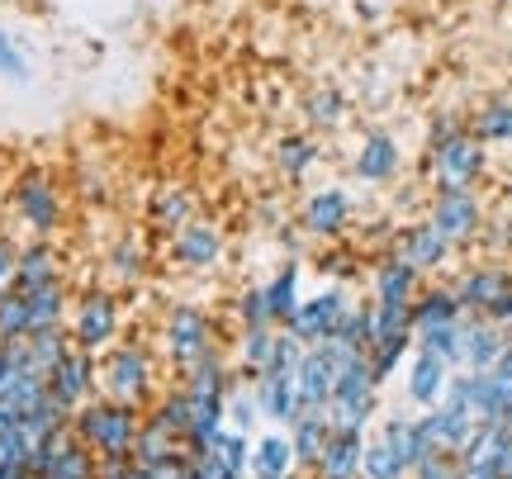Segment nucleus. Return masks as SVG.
Wrapping results in <instances>:
<instances>
[{
    "instance_id": "1",
    "label": "nucleus",
    "mask_w": 512,
    "mask_h": 479,
    "mask_svg": "<svg viewBox=\"0 0 512 479\" xmlns=\"http://www.w3.org/2000/svg\"><path fill=\"white\" fill-rule=\"evenodd\" d=\"M138 408L110 404V399H91L72 413V432L76 442L86 446L100 461H128L133 456V442H138Z\"/></svg>"
},
{
    "instance_id": "2",
    "label": "nucleus",
    "mask_w": 512,
    "mask_h": 479,
    "mask_svg": "<svg viewBox=\"0 0 512 479\" xmlns=\"http://www.w3.org/2000/svg\"><path fill=\"white\" fill-rule=\"evenodd\" d=\"M328 427L332 432H361L375 413V375H370V356H356L337 385H332V399H328Z\"/></svg>"
},
{
    "instance_id": "3",
    "label": "nucleus",
    "mask_w": 512,
    "mask_h": 479,
    "mask_svg": "<svg viewBox=\"0 0 512 479\" xmlns=\"http://www.w3.org/2000/svg\"><path fill=\"white\" fill-rule=\"evenodd\" d=\"M10 204H15L19 223L34 233V242H48L62 228V195L48 171H19L15 176V190H10Z\"/></svg>"
},
{
    "instance_id": "4",
    "label": "nucleus",
    "mask_w": 512,
    "mask_h": 479,
    "mask_svg": "<svg viewBox=\"0 0 512 479\" xmlns=\"http://www.w3.org/2000/svg\"><path fill=\"white\" fill-rule=\"evenodd\" d=\"M356 361V351H347L342 342H318V347L304 351V361L294 370V389H299V404L304 413H323L332 399V385L337 375Z\"/></svg>"
},
{
    "instance_id": "5",
    "label": "nucleus",
    "mask_w": 512,
    "mask_h": 479,
    "mask_svg": "<svg viewBox=\"0 0 512 479\" xmlns=\"http://www.w3.org/2000/svg\"><path fill=\"white\" fill-rule=\"evenodd\" d=\"M95 385L105 389L110 404L138 408L147 394H152V361H147V351L143 347H110Z\"/></svg>"
},
{
    "instance_id": "6",
    "label": "nucleus",
    "mask_w": 512,
    "mask_h": 479,
    "mask_svg": "<svg viewBox=\"0 0 512 479\" xmlns=\"http://www.w3.org/2000/svg\"><path fill=\"white\" fill-rule=\"evenodd\" d=\"M114 337H119V299L110 290H86L72 309V347L95 356V351H110Z\"/></svg>"
},
{
    "instance_id": "7",
    "label": "nucleus",
    "mask_w": 512,
    "mask_h": 479,
    "mask_svg": "<svg viewBox=\"0 0 512 479\" xmlns=\"http://www.w3.org/2000/svg\"><path fill=\"white\" fill-rule=\"evenodd\" d=\"M484 171V143L470 138V133H446L432 148V176H437V190H470Z\"/></svg>"
},
{
    "instance_id": "8",
    "label": "nucleus",
    "mask_w": 512,
    "mask_h": 479,
    "mask_svg": "<svg viewBox=\"0 0 512 479\" xmlns=\"http://www.w3.org/2000/svg\"><path fill=\"white\" fill-rule=\"evenodd\" d=\"M209 351H214V323H209V314L195 309V304H176L166 314V356L181 370H190Z\"/></svg>"
},
{
    "instance_id": "9",
    "label": "nucleus",
    "mask_w": 512,
    "mask_h": 479,
    "mask_svg": "<svg viewBox=\"0 0 512 479\" xmlns=\"http://www.w3.org/2000/svg\"><path fill=\"white\" fill-rule=\"evenodd\" d=\"M347 314H351L347 295H342V290H323V295H313V299H299V309H294V318L285 323V332L299 337L304 347H318V342H332V337H337V328H342Z\"/></svg>"
},
{
    "instance_id": "10",
    "label": "nucleus",
    "mask_w": 512,
    "mask_h": 479,
    "mask_svg": "<svg viewBox=\"0 0 512 479\" xmlns=\"http://www.w3.org/2000/svg\"><path fill=\"white\" fill-rule=\"evenodd\" d=\"M91 389H95V356H86L81 347H72L53 370H48V394L53 404L72 418L81 404H91Z\"/></svg>"
},
{
    "instance_id": "11",
    "label": "nucleus",
    "mask_w": 512,
    "mask_h": 479,
    "mask_svg": "<svg viewBox=\"0 0 512 479\" xmlns=\"http://www.w3.org/2000/svg\"><path fill=\"white\" fill-rule=\"evenodd\" d=\"M432 228H437L441 238L451 242H470L484 228V209H479V200L470 195V190H437V200H432Z\"/></svg>"
},
{
    "instance_id": "12",
    "label": "nucleus",
    "mask_w": 512,
    "mask_h": 479,
    "mask_svg": "<svg viewBox=\"0 0 512 479\" xmlns=\"http://www.w3.org/2000/svg\"><path fill=\"white\" fill-rule=\"evenodd\" d=\"M219 257H223V233L209 219H190L171 238V261L185 266V271H209Z\"/></svg>"
},
{
    "instance_id": "13",
    "label": "nucleus",
    "mask_w": 512,
    "mask_h": 479,
    "mask_svg": "<svg viewBox=\"0 0 512 479\" xmlns=\"http://www.w3.org/2000/svg\"><path fill=\"white\" fill-rule=\"evenodd\" d=\"M394 257L403 261V266H413V271H437V266H446V257H451V242L441 238L432 223H408L399 233V252Z\"/></svg>"
},
{
    "instance_id": "14",
    "label": "nucleus",
    "mask_w": 512,
    "mask_h": 479,
    "mask_svg": "<svg viewBox=\"0 0 512 479\" xmlns=\"http://www.w3.org/2000/svg\"><path fill=\"white\" fill-rule=\"evenodd\" d=\"M351 219V200L342 185H328V190H313L309 204H304V228L313 238H337Z\"/></svg>"
},
{
    "instance_id": "15",
    "label": "nucleus",
    "mask_w": 512,
    "mask_h": 479,
    "mask_svg": "<svg viewBox=\"0 0 512 479\" xmlns=\"http://www.w3.org/2000/svg\"><path fill=\"white\" fill-rule=\"evenodd\" d=\"M256 408H261V418H271V423H285V427L299 423V418H304V404H299L294 375H261V380H256Z\"/></svg>"
},
{
    "instance_id": "16",
    "label": "nucleus",
    "mask_w": 512,
    "mask_h": 479,
    "mask_svg": "<svg viewBox=\"0 0 512 479\" xmlns=\"http://www.w3.org/2000/svg\"><path fill=\"white\" fill-rule=\"evenodd\" d=\"M361 451H366V437L361 432H332L323 456L313 465L318 479H361Z\"/></svg>"
},
{
    "instance_id": "17",
    "label": "nucleus",
    "mask_w": 512,
    "mask_h": 479,
    "mask_svg": "<svg viewBox=\"0 0 512 479\" xmlns=\"http://www.w3.org/2000/svg\"><path fill=\"white\" fill-rule=\"evenodd\" d=\"M508 290H512L508 271H498V266H479V271H470V276L456 285V299H460V309H470V314H489Z\"/></svg>"
},
{
    "instance_id": "18",
    "label": "nucleus",
    "mask_w": 512,
    "mask_h": 479,
    "mask_svg": "<svg viewBox=\"0 0 512 479\" xmlns=\"http://www.w3.org/2000/svg\"><path fill=\"white\" fill-rule=\"evenodd\" d=\"M57 271H62V257L53 252V242H29L19 247V271H15V295H29V290H43V285H57Z\"/></svg>"
},
{
    "instance_id": "19",
    "label": "nucleus",
    "mask_w": 512,
    "mask_h": 479,
    "mask_svg": "<svg viewBox=\"0 0 512 479\" xmlns=\"http://www.w3.org/2000/svg\"><path fill=\"white\" fill-rule=\"evenodd\" d=\"M446 385H451V366H446L441 356H432V351H418V356H413V370H408V399L422 408H432V404H441Z\"/></svg>"
},
{
    "instance_id": "20",
    "label": "nucleus",
    "mask_w": 512,
    "mask_h": 479,
    "mask_svg": "<svg viewBox=\"0 0 512 479\" xmlns=\"http://www.w3.org/2000/svg\"><path fill=\"white\" fill-rule=\"evenodd\" d=\"M128 461L138 465V470H166V465L185 461V446L171 437V432H162L157 423H143L138 427V442H133V456Z\"/></svg>"
},
{
    "instance_id": "21",
    "label": "nucleus",
    "mask_w": 512,
    "mask_h": 479,
    "mask_svg": "<svg viewBox=\"0 0 512 479\" xmlns=\"http://www.w3.org/2000/svg\"><path fill=\"white\" fill-rule=\"evenodd\" d=\"M399 171V143L389 133H366V143L356 148V176L366 185H384Z\"/></svg>"
},
{
    "instance_id": "22",
    "label": "nucleus",
    "mask_w": 512,
    "mask_h": 479,
    "mask_svg": "<svg viewBox=\"0 0 512 479\" xmlns=\"http://www.w3.org/2000/svg\"><path fill=\"white\" fill-rule=\"evenodd\" d=\"M380 442L389 446L394 456H399V465L408 470V475H413V470H418V465L427 461V456H437L432 446L422 442L418 418H389V423H384V432H380Z\"/></svg>"
},
{
    "instance_id": "23",
    "label": "nucleus",
    "mask_w": 512,
    "mask_h": 479,
    "mask_svg": "<svg viewBox=\"0 0 512 479\" xmlns=\"http://www.w3.org/2000/svg\"><path fill=\"white\" fill-rule=\"evenodd\" d=\"M147 219H152V228L157 233H181L185 223L195 219V200H190V190H181V185H162L157 195H152V204H147Z\"/></svg>"
},
{
    "instance_id": "24",
    "label": "nucleus",
    "mask_w": 512,
    "mask_h": 479,
    "mask_svg": "<svg viewBox=\"0 0 512 479\" xmlns=\"http://www.w3.org/2000/svg\"><path fill=\"white\" fill-rule=\"evenodd\" d=\"M24 299V323H29V337L34 332H53L62 328V314H67V285H43V290H29Z\"/></svg>"
},
{
    "instance_id": "25",
    "label": "nucleus",
    "mask_w": 512,
    "mask_h": 479,
    "mask_svg": "<svg viewBox=\"0 0 512 479\" xmlns=\"http://www.w3.org/2000/svg\"><path fill=\"white\" fill-rule=\"evenodd\" d=\"M413 285H418V271L403 266L399 257H384L380 266H375V304H380V309L413 304Z\"/></svg>"
},
{
    "instance_id": "26",
    "label": "nucleus",
    "mask_w": 512,
    "mask_h": 479,
    "mask_svg": "<svg viewBox=\"0 0 512 479\" xmlns=\"http://www.w3.org/2000/svg\"><path fill=\"white\" fill-rule=\"evenodd\" d=\"M332 427H328V413H304L299 423L290 427V451H294V470H313L323 446H328Z\"/></svg>"
},
{
    "instance_id": "27",
    "label": "nucleus",
    "mask_w": 512,
    "mask_h": 479,
    "mask_svg": "<svg viewBox=\"0 0 512 479\" xmlns=\"http://www.w3.org/2000/svg\"><path fill=\"white\" fill-rule=\"evenodd\" d=\"M503 347H508V342H503V328H494L489 318H470V323H465V366L475 370V375L494 370Z\"/></svg>"
},
{
    "instance_id": "28",
    "label": "nucleus",
    "mask_w": 512,
    "mask_h": 479,
    "mask_svg": "<svg viewBox=\"0 0 512 479\" xmlns=\"http://www.w3.org/2000/svg\"><path fill=\"white\" fill-rule=\"evenodd\" d=\"M228 389H233V375L223 366L219 347L185 370V394H190V399H228Z\"/></svg>"
},
{
    "instance_id": "29",
    "label": "nucleus",
    "mask_w": 512,
    "mask_h": 479,
    "mask_svg": "<svg viewBox=\"0 0 512 479\" xmlns=\"http://www.w3.org/2000/svg\"><path fill=\"white\" fill-rule=\"evenodd\" d=\"M247 475L252 479H285V475H294L290 437H280V432L261 437V442L252 446V465H247Z\"/></svg>"
},
{
    "instance_id": "30",
    "label": "nucleus",
    "mask_w": 512,
    "mask_h": 479,
    "mask_svg": "<svg viewBox=\"0 0 512 479\" xmlns=\"http://www.w3.org/2000/svg\"><path fill=\"white\" fill-rule=\"evenodd\" d=\"M261 295H266V318H271V328L275 323L285 328L294 318V309H299V266H280L275 280L261 290Z\"/></svg>"
},
{
    "instance_id": "31",
    "label": "nucleus",
    "mask_w": 512,
    "mask_h": 479,
    "mask_svg": "<svg viewBox=\"0 0 512 479\" xmlns=\"http://www.w3.org/2000/svg\"><path fill=\"white\" fill-rule=\"evenodd\" d=\"M460 299L456 290H427V295L413 304V337L427 328H446V323H460Z\"/></svg>"
},
{
    "instance_id": "32",
    "label": "nucleus",
    "mask_w": 512,
    "mask_h": 479,
    "mask_svg": "<svg viewBox=\"0 0 512 479\" xmlns=\"http://www.w3.org/2000/svg\"><path fill=\"white\" fill-rule=\"evenodd\" d=\"M413 347L441 356L446 366H460V361H465V318H460V323H446V328L418 332V337H413Z\"/></svg>"
},
{
    "instance_id": "33",
    "label": "nucleus",
    "mask_w": 512,
    "mask_h": 479,
    "mask_svg": "<svg viewBox=\"0 0 512 479\" xmlns=\"http://www.w3.org/2000/svg\"><path fill=\"white\" fill-rule=\"evenodd\" d=\"M204 456H214V461H219L228 475H247V465H252V442H247L242 432H233V427H223L219 437H214V446H209Z\"/></svg>"
},
{
    "instance_id": "34",
    "label": "nucleus",
    "mask_w": 512,
    "mask_h": 479,
    "mask_svg": "<svg viewBox=\"0 0 512 479\" xmlns=\"http://www.w3.org/2000/svg\"><path fill=\"white\" fill-rule=\"evenodd\" d=\"M332 342H342V347L356 351V356H370V347H375V304H370V309H351Z\"/></svg>"
},
{
    "instance_id": "35",
    "label": "nucleus",
    "mask_w": 512,
    "mask_h": 479,
    "mask_svg": "<svg viewBox=\"0 0 512 479\" xmlns=\"http://www.w3.org/2000/svg\"><path fill=\"white\" fill-rule=\"evenodd\" d=\"M24 347H29V366H34V375L48 380V370L72 351V342L62 337V328H53V332H34V337H24Z\"/></svg>"
},
{
    "instance_id": "36",
    "label": "nucleus",
    "mask_w": 512,
    "mask_h": 479,
    "mask_svg": "<svg viewBox=\"0 0 512 479\" xmlns=\"http://www.w3.org/2000/svg\"><path fill=\"white\" fill-rule=\"evenodd\" d=\"M275 162H280V171H285L290 181H299V176H304V171L318 162V148H313L304 133H290V138H280V148H275Z\"/></svg>"
},
{
    "instance_id": "37",
    "label": "nucleus",
    "mask_w": 512,
    "mask_h": 479,
    "mask_svg": "<svg viewBox=\"0 0 512 479\" xmlns=\"http://www.w3.org/2000/svg\"><path fill=\"white\" fill-rule=\"evenodd\" d=\"M271 347H275V328H247L242 332V366H247V375H266V366H271Z\"/></svg>"
},
{
    "instance_id": "38",
    "label": "nucleus",
    "mask_w": 512,
    "mask_h": 479,
    "mask_svg": "<svg viewBox=\"0 0 512 479\" xmlns=\"http://www.w3.org/2000/svg\"><path fill=\"white\" fill-rule=\"evenodd\" d=\"M147 423H157L162 432H171V437L185 446V432H190V399H185V389H181V394H166Z\"/></svg>"
},
{
    "instance_id": "39",
    "label": "nucleus",
    "mask_w": 512,
    "mask_h": 479,
    "mask_svg": "<svg viewBox=\"0 0 512 479\" xmlns=\"http://www.w3.org/2000/svg\"><path fill=\"white\" fill-rule=\"evenodd\" d=\"M361 479H408V470H403L399 456L375 437V442H366V451H361Z\"/></svg>"
},
{
    "instance_id": "40",
    "label": "nucleus",
    "mask_w": 512,
    "mask_h": 479,
    "mask_svg": "<svg viewBox=\"0 0 512 479\" xmlns=\"http://www.w3.org/2000/svg\"><path fill=\"white\" fill-rule=\"evenodd\" d=\"M143 271H147V257H143V247H138V238L114 242V252H110V276L124 280V285H133V280H143Z\"/></svg>"
},
{
    "instance_id": "41",
    "label": "nucleus",
    "mask_w": 512,
    "mask_h": 479,
    "mask_svg": "<svg viewBox=\"0 0 512 479\" xmlns=\"http://www.w3.org/2000/svg\"><path fill=\"white\" fill-rule=\"evenodd\" d=\"M479 143H512V105H489L475 114V133Z\"/></svg>"
},
{
    "instance_id": "42",
    "label": "nucleus",
    "mask_w": 512,
    "mask_h": 479,
    "mask_svg": "<svg viewBox=\"0 0 512 479\" xmlns=\"http://www.w3.org/2000/svg\"><path fill=\"white\" fill-rule=\"evenodd\" d=\"M223 413H228V423H233V432H252V423L261 418V408H256V389L247 385H233L228 389V399H223Z\"/></svg>"
},
{
    "instance_id": "43",
    "label": "nucleus",
    "mask_w": 512,
    "mask_h": 479,
    "mask_svg": "<svg viewBox=\"0 0 512 479\" xmlns=\"http://www.w3.org/2000/svg\"><path fill=\"white\" fill-rule=\"evenodd\" d=\"M0 76L15 81V86H24V81L34 76V62L24 53V43H19L15 34H5V29H0Z\"/></svg>"
},
{
    "instance_id": "44",
    "label": "nucleus",
    "mask_w": 512,
    "mask_h": 479,
    "mask_svg": "<svg viewBox=\"0 0 512 479\" xmlns=\"http://www.w3.org/2000/svg\"><path fill=\"white\" fill-rule=\"evenodd\" d=\"M304 342L299 337H290V332H275V347H271V366H266V375H294L299 370V361H304Z\"/></svg>"
},
{
    "instance_id": "45",
    "label": "nucleus",
    "mask_w": 512,
    "mask_h": 479,
    "mask_svg": "<svg viewBox=\"0 0 512 479\" xmlns=\"http://www.w3.org/2000/svg\"><path fill=\"white\" fill-rule=\"evenodd\" d=\"M313 129H332V124H342V95L337 91H313L309 105H304Z\"/></svg>"
},
{
    "instance_id": "46",
    "label": "nucleus",
    "mask_w": 512,
    "mask_h": 479,
    "mask_svg": "<svg viewBox=\"0 0 512 479\" xmlns=\"http://www.w3.org/2000/svg\"><path fill=\"white\" fill-rule=\"evenodd\" d=\"M238 318H242V328H271V318H266V295H261V290H247V295L238 299Z\"/></svg>"
},
{
    "instance_id": "47",
    "label": "nucleus",
    "mask_w": 512,
    "mask_h": 479,
    "mask_svg": "<svg viewBox=\"0 0 512 479\" xmlns=\"http://www.w3.org/2000/svg\"><path fill=\"white\" fill-rule=\"evenodd\" d=\"M413 479H460V461L456 456H427V461L413 470Z\"/></svg>"
},
{
    "instance_id": "48",
    "label": "nucleus",
    "mask_w": 512,
    "mask_h": 479,
    "mask_svg": "<svg viewBox=\"0 0 512 479\" xmlns=\"http://www.w3.org/2000/svg\"><path fill=\"white\" fill-rule=\"evenodd\" d=\"M15 271H19V242L0 233V295L15 290Z\"/></svg>"
},
{
    "instance_id": "49",
    "label": "nucleus",
    "mask_w": 512,
    "mask_h": 479,
    "mask_svg": "<svg viewBox=\"0 0 512 479\" xmlns=\"http://www.w3.org/2000/svg\"><path fill=\"white\" fill-rule=\"evenodd\" d=\"M484 318H489L494 328H512V290H508V295H503V299H498V304H494V309H489V314H484Z\"/></svg>"
},
{
    "instance_id": "50",
    "label": "nucleus",
    "mask_w": 512,
    "mask_h": 479,
    "mask_svg": "<svg viewBox=\"0 0 512 479\" xmlns=\"http://www.w3.org/2000/svg\"><path fill=\"white\" fill-rule=\"evenodd\" d=\"M498 475L512 479V437L503 432V451H498Z\"/></svg>"
},
{
    "instance_id": "51",
    "label": "nucleus",
    "mask_w": 512,
    "mask_h": 479,
    "mask_svg": "<svg viewBox=\"0 0 512 479\" xmlns=\"http://www.w3.org/2000/svg\"><path fill=\"white\" fill-rule=\"evenodd\" d=\"M498 427L512 437V394H508V404H503V418H498Z\"/></svg>"
},
{
    "instance_id": "52",
    "label": "nucleus",
    "mask_w": 512,
    "mask_h": 479,
    "mask_svg": "<svg viewBox=\"0 0 512 479\" xmlns=\"http://www.w3.org/2000/svg\"><path fill=\"white\" fill-rule=\"evenodd\" d=\"M0 351H5V337H0Z\"/></svg>"
},
{
    "instance_id": "53",
    "label": "nucleus",
    "mask_w": 512,
    "mask_h": 479,
    "mask_svg": "<svg viewBox=\"0 0 512 479\" xmlns=\"http://www.w3.org/2000/svg\"><path fill=\"white\" fill-rule=\"evenodd\" d=\"M508 62H512V48H508Z\"/></svg>"
},
{
    "instance_id": "54",
    "label": "nucleus",
    "mask_w": 512,
    "mask_h": 479,
    "mask_svg": "<svg viewBox=\"0 0 512 479\" xmlns=\"http://www.w3.org/2000/svg\"><path fill=\"white\" fill-rule=\"evenodd\" d=\"M285 479H299V475H285Z\"/></svg>"
}]
</instances>
